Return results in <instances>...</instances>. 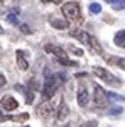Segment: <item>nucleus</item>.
Listing matches in <instances>:
<instances>
[{"label": "nucleus", "mask_w": 125, "mask_h": 127, "mask_svg": "<svg viewBox=\"0 0 125 127\" xmlns=\"http://www.w3.org/2000/svg\"><path fill=\"white\" fill-rule=\"evenodd\" d=\"M63 74H51L45 78V82H43V88H42V95L45 99H51L56 92H57V88L63 84Z\"/></svg>", "instance_id": "nucleus-1"}, {"label": "nucleus", "mask_w": 125, "mask_h": 127, "mask_svg": "<svg viewBox=\"0 0 125 127\" xmlns=\"http://www.w3.org/2000/svg\"><path fill=\"white\" fill-rule=\"evenodd\" d=\"M71 36H73V37H76V39H79L80 42L83 43V45H86L90 50H94L97 54H102V53H104V51H102V47L99 45V42H97V39H96L94 36H91V34H88V33H85V31L79 30V28L71 30Z\"/></svg>", "instance_id": "nucleus-2"}, {"label": "nucleus", "mask_w": 125, "mask_h": 127, "mask_svg": "<svg viewBox=\"0 0 125 127\" xmlns=\"http://www.w3.org/2000/svg\"><path fill=\"white\" fill-rule=\"evenodd\" d=\"M62 12L63 16H66V19L74 22H80L82 20V14H80V5L77 2H68L62 6Z\"/></svg>", "instance_id": "nucleus-3"}, {"label": "nucleus", "mask_w": 125, "mask_h": 127, "mask_svg": "<svg viewBox=\"0 0 125 127\" xmlns=\"http://www.w3.org/2000/svg\"><path fill=\"white\" fill-rule=\"evenodd\" d=\"M93 73H94L97 78H101L104 82H107L108 85H111V87H121V84H122L114 74H111L108 70H105L102 67H94L93 68Z\"/></svg>", "instance_id": "nucleus-4"}, {"label": "nucleus", "mask_w": 125, "mask_h": 127, "mask_svg": "<svg viewBox=\"0 0 125 127\" xmlns=\"http://www.w3.org/2000/svg\"><path fill=\"white\" fill-rule=\"evenodd\" d=\"M93 102L96 104V107H107L108 104V98H107V93L102 90L101 85H94V95H93Z\"/></svg>", "instance_id": "nucleus-5"}, {"label": "nucleus", "mask_w": 125, "mask_h": 127, "mask_svg": "<svg viewBox=\"0 0 125 127\" xmlns=\"http://www.w3.org/2000/svg\"><path fill=\"white\" fill-rule=\"evenodd\" d=\"M45 51L49 53V54H54L56 58H57L59 61L62 59H68V53H65L63 50H62L60 47H56V45H51V43H48V45H45Z\"/></svg>", "instance_id": "nucleus-6"}, {"label": "nucleus", "mask_w": 125, "mask_h": 127, "mask_svg": "<svg viewBox=\"0 0 125 127\" xmlns=\"http://www.w3.org/2000/svg\"><path fill=\"white\" fill-rule=\"evenodd\" d=\"M0 104H2V107L5 110H16L19 107L17 99H14L12 96H9V95H5V96L2 98V101H0Z\"/></svg>", "instance_id": "nucleus-7"}, {"label": "nucleus", "mask_w": 125, "mask_h": 127, "mask_svg": "<svg viewBox=\"0 0 125 127\" xmlns=\"http://www.w3.org/2000/svg\"><path fill=\"white\" fill-rule=\"evenodd\" d=\"M88 101H90V93H88V90H86L85 87L80 85L77 88V102H79V105L80 107H85L86 104H88Z\"/></svg>", "instance_id": "nucleus-8"}, {"label": "nucleus", "mask_w": 125, "mask_h": 127, "mask_svg": "<svg viewBox=\"0 0 125 127\" xmlns=\"http://www.w3.org/2000/svg\"><path fill=\"white\" fill-rule=\"evenodd\" d=\"M39 113H40V116H43V118H49L54 113V104L49 102V101L42 102V105L39 107Z\"/></svg>", "instance_id": "nucleus-9"}, {"label": "nucleus", "mask_w": 125, "mask_h": 127, "mask_svg": "<svg viewBox=\"0 0 125 127\" xmlns=\"http://www.w3.org/2000/svg\"><path fill=\"white\" fill-rule=\"evenodd\" d=\"M107 64L110 65H114V67H119L122 70H125V58H119V56H108V58H105Z\"/></svg>", "instance_id": "nucleus-10"}, {"label": "nucleus", "mask_w": 125, "mask_h": 127, "mask_svg": "<svg viewBox=\"0 0 125 127\" xmlns=\"http://www.w3.org/2000/svg\"><path fill=\"white\" fill-rule=\"evenodd\" d=\"M16 61H17V67L20 70H28V61L25 59V51L17 50L16 51Z\"/></svg>", "instance_id": "nucleus-11"}, {"label": "nucleus", "mask_w": 125, "mask_h": 127, "mask_svg": "<svg viewBox=\"0 0 125 127\" xmlns=\"http://www.w3.org/2000/svg\"><path fill=\"white\" fill-rule=\"evenodd\" d=\"M16 90H19L20 93L25 95V99H26V104H31L34 101V93L31 92V88H26V87H23V85H16Z\"/></svg>", "instance_id": "nucleus-12"}, {"label": "nucleus", "mask_w": 125, "mask_h": 127, "mask_svg": "<svg viewBox=\"0 0 125 127\" xmlns=\"http://www.w3.org/2000/svg\"><path fill=\"white\" fill-rule=\"evenodd\" d=\"M68 113H70V107L66 105V102H63V99H62V102H60V105H59V110H57V119L59 121H63V119L68 116Z\"/></svg>", "instance_id": "nucleus-13"}, {"label": "nucleus", "mask_w": 125, "mask_h": 127, "mask_svg": "<svg viewBox=\"0 0 125 127\" xmlns=\"http://www.w3.org/2000/svg\"><path fill=\"white\" fill-rule=\"evenodd\" d=\"M114 43H116L117 47H121V48H125V30H121V31H117V33H116Z\"/></svg>", "instance_id": "nucleus-14"}, {"label": "nucleus", "mask_w": 125, "mask_h": 127, "mask_svg": "<svg viewBox=\"0 0 125 127\" xmlns=\"http://www.w3.org/2000/svg\"><path fill=\"white\" fill-rule=\"evenodd\" d=\"M49 23L57 30H66L68 28V22L66 20H59V19H49Z\"/></svg>", "instance_id": "nucleus-15"}, {"label": "nucleus", "mask_w": 125, "mask_h": 127, "mask_svg": "<svg viewBox=\"0 0 125 127\" xmlns=\"http://www.w3.org/2000/svg\"><path fill=\"white\" fill-rule=\"evenodd\" d=\"M29 118L28 113H20V115H16V116H8V119H12V121H17V123H22V121H26Z\"/></svg>", "instance_id": "nucleus-16"}, {"label": "nucleus", "mask_w": 125, "mask_h": 127, "mask_svg": "<svg viewBox=\"0 0 125 127\" xmlns=\"http://www.w3.org/2000/svg\"><path fill=\"white\" fill-rule=\"evenodd\" d=\"M90 11L93 12V14H99V12L102 11L101 3H91V5H90Z\"/></svg>", "instance_id": "nucleus-17"}, {"label": "nucleus", "mask_w": 125, "mask_h": 127, "mask_svg": "<svg viewBox=\"0 0 125 127\" xmlns=\"http://www.w3.org/2000/svg\"><path fill=\"white\" fill-rule=\"evenodd\" d=\"M113 3L114 9H125V0H117V2H110Z\"/></svg>", "instance_id": "nucleus-18"}, {"label": "nucleus", "mask_w": 125, "mask_h": 127, "mask_svg": "<svg viewBox=\"0 0 125 127\" xmlns=\"http://www.w3.org/2000/svg\"><path fill=\"white\" fill-rule=\"evenodd\" d=\"M59 62L63 64V65H66V67H76V65H77V62L70 61V59H62V61H59Z\"/></svg>", "instance_id": "nucleus-19"}, {"label": "nucleus", "mask_w": 125, "mask_h": 127, "mask_svg": "<svg viewBox=\"0 0 125 127\" xmlns=\"http://www.w3.org/2000/svg\"><path fill=\"white\" fill-rule=\"evenodd\" d=\"M68 50H70V51H73V53L76 54V56H82V54H83V51H82V50H79V48H76V47H74V45H70V47H68Z\"/></svg>", "instance_id": "nucleus-20"}, {"label": "nucleus", "mask_w": 125, "mask_h": 127, "mask_svg": "<svg viewBox=\"0 0 125 127\" xmlns=\"http://www.w3.org/2000/svg\"><path fill=\"white\" fill-rule=\"evenodd\" d=\"M107 98H111V99H114V101H124L122 96H119V95H116V93H107Z\"/></svg>", "instance_id": "nucleus-21"}, {"label": "nucleus", "mask_w": 125, "mask_h": 127, "mask_svg": "<svg viewBox=\"0 0 125 127\" xmlns=\"http://www.w3.org/2000/svg\"><path fill=\"white\" fill-rule=\"evenodd\" d=\"M20 31H22V33H25V34H31V30L28 28V25H20Z\"/></svg>", "instance_id": "nucleus-22"}, {"label": "nucleus", "mask_w": 125, "mask_h": 127, "mask_svg": "<svg viewBox=\"0 0 125 127\" xmlns=\"http://www.w3.org/2000/svg\"><path fill=\"white\" fill-rule=\"evenodd\" d=\"M8 20H9L12 25H17V16H14V14H8Z\"/></svg>", "instance_id": "nucleus-23"}, {"label": "nucleus", "mask_w": 125, "mask_h": 127, "mask_svg": "<svg viewBox=\"0 0 125 127\" xmlns=\"http://www.w3.org/2000/svg\"><path fill=\"white\" fill-rule=\"evenodd\" d=\"M82 127H97V121H88V123H85Z\"/></svg>", "instance_id": "nucleus-24"}, {"label": "nucleus", "mask_w": 125, "mask_h": 127, "mask_svg": "<svg viewBox=\"0 0 125 127\" xmlns=\"http://www.w3.org/2000/svg\"><path fill=\"white\" fill-rule=\"evenodd\" d=\"M122 112V107H113L110 110V115H114V113H121Z\"/></svg>", "instance_id": "nucleus-25"}, {"label": "nucleus", "mask_w": 125, "mask_h": 127, "mask_svg": "<svg viewBox=\"0 0 125 127\" xmlns=\"http://www.w3.org/2000/svg\"><path fill=\"white\" fill-rule=\"evenodd\" d=\"M6 119H8V116H6V115H5V113H3L2 110H0V123H5V121H6Z\"/></svg>", "instance_id": "nucleus-26"}, {"label": "nucleus", "mask_w": 125, "mask_h": 127, "mask_svg": "<svg viewBox=\"0 0 125 127\" xmlns=\"http://www.w3.org/2000/svg\"><path fill=\"white\" fill-rule=\"evenodd\" d=\"M5 84H6V78H5L3 74H0V87H3Z\"/></svg>", "instance_id": "nucleus-27"}, {"label": "nucleus", "mask_w": 125, "mask_h": 127, "mask_svg": "<svg viewBox=\"0 0 125 127\" xmlns=\"http://www.w3.org/2000/svg\"><path fill=\"white\" fill-rule=\"evenodd\" d=\"M0 34H3V30H2V27H0Z\"/></svg>", "instance_id": "nucleus-28"}, {"label": "nucleus", "mask_w": 125, "mask_h": 127, "mask_svg": "<svg viewBox=\"0 0 125 127\" xmlns=\"http://www.w3.org/2000/svg\"><path fill=\"white\" fill-rule=\"evenodd\" d=\"M65 127H71V126H70V124H66V126H65Z\"/></svg>", "instance_id": "nucleus-29"}]
</instances>
